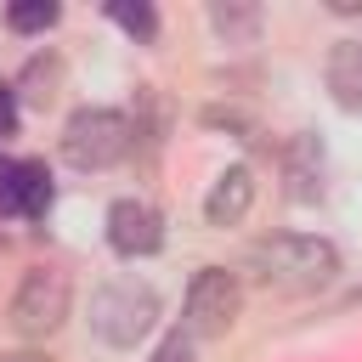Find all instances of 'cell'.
<instances>
[{"label":"cell","instance_id":"obj_17","mask_svg":"<svg viewBox=\"0 0 362 362\" xmlns=\"http://www.w3.org/2000/svg\"><path fill=\"white\" fill-rule=\"evenodd\" d=\"M0 362H51L45 351H0Z\"/></svg>","mask_w":362,"mask_h":362},{"label":"cell","instance_id":"obj_16","mask_svg":"<svg viewBox=\"0 0 362 362\" xmlns=\"http://www.w3.org/2000/svg\"><path fill=\"white\" fill-rule=\"evenodd\" d=\"M11 124H17V90H11V85H0V136H6Z\"/></svg>","mask_w":362,"mask_h":362},{"label":"cell","instance_id":"obj_1","mask_svg":"<svg viewBox=\"0 0 362 362\" xmlns=\"http://www.w3.org/2000/svg\"><path fill=\"white\" fill-rule=\"evenodd\" d=\"M249 272L277 288V294H311L322 283H334L339 272V249L328 238H305V232H277L249 243Z\"/></svg>","mask_w":362,"mask_h":362},{"label":"cell","instance_id":"obj_9","mask_svg":"<svg viewBox=\"0 0 362 362\" xmlns=\"http://www.w3.org/2000/svg\"><path fill=\"white\" fill-rule=\"evenodd\" d=\"M322 85L334 96V107L362 113V40H339L322 62Z\"/></svg>","mask_w":362,"mask_h":362},{"label":"cell","instance_id":"obj_14","mask_svg":"<svg viewBox=\"0 0 362 362\" xmlns=\"http://www.w3.org/2000/svg\"><path fill=\"white\" fill-rule=\"evenodd\" d=\"M62 17V6H51V0H28V6H6V28H17V34H40V28H51Z\"/></svg>","mask_w":362,"mask_h":362},{"label":"cell","instance_id":"obj_2","mask_svg":"<svg viewBox=\"0 0 362 362\" xmlns=\"http://www.w3.org/2000/svg\"><path fill=\"white\" fill-rule=\"evenodd\" d=\"M130 141H136V130L119 107H79L62 124V158L74 170H107L130 153Z\"/></svg>","mask_w":362,"mask_h":362},{"label":"cell","instance_id":"obj_11","mask_svg":"<svg viewBox=\"0 0 362 362\" xmlns=\"http://www.w3.org/2000/svg\"><path fill=\"white\" fill-rule=\"evenodd\" d=\"M209 28L226 45H249L260 34V6H249V0H209Z\"/></svg>","mask_w":362,"mask_h":362},{"label":"cell","instance_id":"obj_13","mask_svg":"<svg viewBox=\"0 0 362 362\" xmlns=\"http://www.w3.org/2000/svg\"><path fill=\"white\" fill-rule=\"evenodd\" d=\"M57 57H34L28 68H23V102H34V107H45L51 96H57Z\"/></svg>","mask_w":362,"mask_h":362},{"label":"cell","instance_id":"obj_5","mask_svg":"<svg viewBox=\"0 0 362 362\" xmlns=\"http://www.w3.org/2000/svg\"><path fill=\"white\" fill-rule=\"evenodd\" d=\"M243 311V283L226 266H204L187 283V334L192 339H221Z\"/></svg>","mask_w":362,"mask_h":362},{"label":"cell","instance_id":"obj_10","mask_svg":"<svg viewBox=\"0 0 362 362\" xmlns=\"http://www.w3.org/2000/svg\"><path fill=\"white\" fill-rule=\"evenodd\" d=\"M283 175H288V198H294V204H311V198L322 192V147H317V136H294V141H288Z\"/></svg>","mask_w":362,"mask_h":362},{"label":"cell","instance_id":"obj_3","mask_svg":"<svg viewBox=\"0 0 362 362\" xmlns=\"http://www.w3.org/2000/svg\"><path fill=\"white\" fill-rule=\"evenodd\" d=\"M68 305H74V283L62 266H28L17 294H11V328L23 339H45L68 322Z\"/></svg>","mask_w":362,"mask_h":362},{"label":"cell","instance_id":"obj_12","mask_svg":"<svg viewBox=\"0 0 362 362\" xmlns=\"http://www.w3.org/2000/svg\"><path fill=\"white\" fill-rule=\"evenodd\" d=\"M107 17H113L130 40H141V45L158 34V11H153L147 0H107Z\"/></svg>","mask_w":362,"mask_h":362},{"label":"cell","instance_id":"obj_4","mask_svg":"<svg viewBox=\"0 0 362 362\" xmlns=\"http://www.w3.org/2000/svg\"><path fill=\"white\" fill-rule=\"evenodd\" d=\"M153 322H158V294L147 283H136V277H119V283H107L90 300V328L107 345H119V351H130L136 339H147Z\"/></svg>","mask_w":362,"mask_h":362},{"label":"cell","instance_id":"obj_6","mask_svg":"<svg viewBox=\"0 0 362 362\" xmlns=\"http://www.w3.org/2000/svg\"><path fill=\"white\" fill-rule=\"evenodd\" d=\"M107 249L124 255V260L158 255L164 249V215L147 198H113L107 204Z\"/></svg>","mask_w":362,"mask_h":362},{"label":"cell","instance_id":"obj_7","mask_svg":"<svg viewBox=\"0 0 362 362\" xmlns=\"http://www.w3.org/2000/svg\"><path fill=\"white\" fill-rule=\"evenodd\" d=\"M51 170L40 158H0V215L40 221L51 209Z\"/></svg>","mask_w":362,"mask_h":362},{"label":"cell","instance_id":"obj_8","mask_svg":"<svg viewBox=\"0 0 362 362\" xmlns=\"http://www.w3.org/2000/svg\"><path fill=\"white\" fill-rule=\"evenodd\" d=\"M249 204H255V175H249V164H232V170H221L215 187L204 192V221H209V226H238V221L249 215Z\"/></svg>","mask_w":362,"mask_h":362},{"label":"cell","instance_id":"obj_15","mask_svg":"<svg viewBox=\"0 0 362 362\" xmlns=\"http://www.w3.org/2000/svg\"><path fill=\"white\" fill-rule=\"evenodd\" d=\"M147 362H192V339H187V334H170Z\"/></svg>","mask_w":362,"mask_h":362}]
</instances>
